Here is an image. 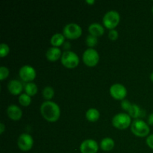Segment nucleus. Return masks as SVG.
I'll list each match as a JSON object with an SVG mask.
<instances>
[{
	"mask_svg": "<svg viewBox=\"0 0 153 153\" xmlns=\"http://www.w3.org/2000/svg\"><path fill=\"white\" fill-rule=\"evenodd\" d=\"M42 117L49 123H55L61 117V108L57 103L52 101H45L40 108Z\"/></svg>",
	"mask_w": 153,
	"mask_h": 153,
	"instance_id": "f257e3e1",
	"label": "nucleus"
},
{
	"mask_svg": "<svg viewBox=\"0 0 153 153\" xmlns=\"http://www.w3.org/2000/svg\"><path fill=\"white\" fill-rule=\"evenodd\" d=\"M130 127L131 132L139 137H148L150 132V128L148 123L140 119L134 120Z\"/></svg>",
	"mask_w": 153,
	"mask_h": 153,
	"instance_id": "f03ea898",
	"label": "nucleus"
},
{
	"mask_svg": "<svg viewBox=\"0 0 153 153\" xmlns=\"http://www.w3.org/2000/svg\"><path fill=\"white\" fill-rule=\"evenodd\" d=\"M120 22V15L116 10H109L106 12L102 18V24L106 28L113 30L119 25Z\"/></svg>",
	"mask_w": 153,
	"mask_h": 153,
	"instance_id": "7ed1b4c3",
	"label": "nucleus"
},
{
	"mask_svg": "<svg viewBox=\"0 0 153 153\" xmlns=\"http://www.w3.org/2000/svg\"><path fill=\"white\" fill-rule=\"evenodd\" d=\"M131 117L126 113H119L113 117L111 123L114 128L123 130L128 128L131 125Z\"/></svg>",
	"mask_w": 153,
	"mask_h": 153,
	"instance_id": "20e7f679",
	"label": "nucleus"
},
{
	"mask_svg": "<svg viewBox=\"0 0 153 153\" xmlns=\"http://www.w3.org/2000/svg\"><path fill=\"white\" fill-rule=\"evenodd\" d=\"M61 61L62 65L67 69H74L79 64V56L77 54L72 51H65L62 54Z\"/></svg>",
	"mask_w": 153,
	"mask_h": 153,
	"instance_id": "39448f33",
	"label": "nucleus"
},
{
	"mask_svg": "<svg viewBox=\"0 0 153 153\" xmlns=\"http://www.w3.org/2000/svg\"><path fill=\"white\" fill-rule=\"evenodd\" d=\"M63 34L65 38L69 40H76L82 34V28L78 24L72 22L64 26L63 29Z\"/></svg>",
	"mask_w": 153,
	"mask_h": 153,
	"instance_id": "423d86ee",
	"label": "nucleus"
},
{
	"mask_svg": "<svg viewBox=\"0 0 153 153\" xmlns=\"http://www.w3.org/2000/svg\"><path fill=\"white\" fill-rule=\"evenodd\" d=\"M82 61L87 67H94L100 61V55L96 49L88 48L82 55Z\"/></svg>",
	"mask_w": 153,
	"mask_h": 153,
	"instance_id": "0eeeda50",
	"label": "nucleus"
},
{
	"mask_svg": "<svg viewBox=\"0 0 153 153\" xmlns=\"http://www.w3.org/2000/svg\"><path fill=\"white\" fill-rule=\"evenodd\" d=\"M19 76L23 82L29 83V82H32V81L35 79L37 73H36L35 69L31 66L24 65L19 69Z\"/></svg>",
	"mask_w": 153,
	"mask_h": 153,
	"instance_id": "6e6552de",
	"label": "nucleus"
},
{
	"mask_svg": "<svg viewBox=\"0 0 153 153\" xmlns=\"http://www.w3.org/2000/svg\"><path fill=\"white\" fill-rule=\"evenodd\" d=\"M110 94L112 98L116 100H125L127 95V89L123 85L120 83L114 84L111 86Z\"/></svg>",
	"mask_w": 153,
	"mask_h": 153,
	"instance_id": "1a4fd4ad",
	"label": "nucleus"
},
{
	"mask_svg": "<svg viewBox=\"0 0 153 153\" xmlns=\"http://www.w3.org/2000/svg\"><path fill=\"white\" fill-rule=\"evenodd\" d=\"M33 144H34V140L30 134L23 133L18 137L17 146L22 152H28L31 150Z\"/></svg>",
	"mask_w": 153,
	"mask_h": 153,
	"instance_id": "9d476101",
	"label": "nucleus"
},
{
	"mask_svg": "<svg viewBox=\"0 0 153 153\" xmlns=\"http://www.w3.org/2000/svg\"><path fill=\"white\" fill-rule=\"evenodd\" d=\"M98 150V143L93 139L85 140L80 145L81 153H97Z\"/></svg>",
	"mask_w": 153,
	"mask_h": 153,
	"instance_id": "9b49d317",
	"label": "nucleus"
},
{
	"mask_svg": "<svg viewBox=\"0 0 153 153\" xmlns=\"http://www.w3.org/2000/svg\"><path fill=\"white\" fill-rule=\"evenodd\" d=\"M7 115L11 120L18 121L22 118V111L19 107H18L16 105H10L7 107Z\"/></svg>",
	"mask_w": 153,
	"mask_h": 153,
	"instance_id": "f8f14e48",
	"label": "nucleus"
},
{
	"mask_svg": "<svg viewBox=\"0 0 153 153\" xmlns=\"http://www.w3.org/2000/svg\"><path fill=\"white\" fill-rule=\"evenodd\" d=\"M7 88L10 94L13 96H17L22 94L21 93L23 90V85H22V82H20L19 81L13 79L8 82Z\"/></svg>",
	"mask_w": 153,
	"mask_h": 153,
	"instance_id": "ddd939ff",
	"label": "nucleus"
},
{
	"mask_svg": "<svg viewBox=\"0 0 153 153\" xmlns=\"http://www.w3.org/2000/svg\"><path fill=\"white\" fill-rule=\"evenodd\" d=\"M62 52L60 48L58 47H52L49 48L46 52V59L51 62H55L58 61L62 56Z\"/></svg>",
	"mask_w": 153,
	"mask_h": 153,
	"instance_id": "4468645a",
	"label": "nucleus"
},
{
	"mask_svg": "<svg viewBox=\"0 0 153 153\" xmlns=\"http://www.w3.org/2000/svg\"><path fill=\"white\" fill-rule=\"evenodd\" d=\"M88 32L91 35H93L98 38V37H102L104 34L105 29L101 24L98 23V22H94V23L91 24L88 27Z\"/></svg>",
	"mask_w": 153,
	"mask_h": 153,
	"instance_id": "2eb2a0df",
	"label": "nucleus"
},
{
	"mask_svg": "<svg viewBox=\"0 0 153 153\" xmlns=\"http://www.w3.org/2000/svg\"><path fill=\"white\" fill-rule=\"evenodd\" d=\"M115 146V142L111 137H104L100 142V146L102 150L105 152H109L114 149Z\"/></svg>",
	"mask_w": 153,
	"mask_h": 153,
	"instance_id": "dca6fc26",
	"label": "nucleus"
},
{
	"mask_svg": "<svg viewBox=\"0 0 153 153\" xmlns=\"http://www.w3.org/2000/svg\"><path fill=\"white\" fill-rule=\"evenodd\" d=\"M128 114L131 118H134V119L136 120L144 116L145 112L143 110H141V108L137 105L132 104L129 111H128Z\"/></svg>",
	"mask_w": 153,
	"mask_h": 153,
	"instance_id": "f3484780",
	"label": "nucleus"
},
{
	"mask_svg": "<svg viewBox=\"0 0 153 153\" xmlns=\"http://www.w3.org/2000/svg\"><path fill=\"white\" fill-rule=\"evenodd\" d=\"M65 43V37L63 34L56 33L53 34L50 39V43L53 47H58Z\"/></svg>",
	"mask_w": 153,
	"mask_h": 153,
	"instance_id": "a211bd4d",
	"label": "nucleus"
},
{
	"mask_svg": "<svg viewBox=\"0 0 153 153\" xmlns=\"http://www.w3.org/2000/svg\"><path fill=\"white\" fill-rule=\"evenodd\" d=\"M85 117H86V119L89 122L94 123L99 120L100 117V113L97 108H91L88 109L87 111L86 114H85Z\"/></svg>",
	"mask_w": 153,
	"mask_h": 153,
	"instance_id": "6ab92c4d",
	"label": "nucleus"
},
{
	"mask_svg": "<svg viewBox=\"0 0 153 153\" xmlns=\"http://www.w3.org/2000/svg\"><path fill=\"white\" fill-rule=\"evenodd\" d=\"M24 90H25V94H28L31 97L35 96L38 91L37 85L34 82H29V83L25 84V85L24 86Z\"/></svg>",
	"mask_w": 153,
	"mask_h": 153,
	"instance_id": "aec40b11",
	"label": "nucleus"
},
{
	"mask_svg": "<svg viewBox=\"0 0 153 153\" xmlns=\"http://www.w3.org/2000/svg\"><path fill=\"white\" fill-rule=\"evenodd\" d=\"M18 101H19V103L22 106L28 107L31 103V97L25 93V94H22L19 96Z\"/></svg>",
	"mask_w": 153,
	"mask_h": 153,
	"instance_id": "412c9836",
	"label": "nucleus"
},
{
	"mask_svg": "<svg viewBox=\"0 0 153 153\" xmlns=\"http://www.w3.org/2000/svg\"><path fill=\"white\" fill-rule=\"evenodd\" d=\"M55 96V91L52 87L47 86L43 88V97L46 101H51Z\"/></svg>",
	"mask_w": 153,
	"mask_h": 153,
	"instance_id": "4be33fe9",
	"label": "nucleus"
},
{
	"mask_svg": "<svg viewBox=\"0 0 153 153\" xmlns=\"http://www.w3.org/2000/svg\"><path fill=\"white\" fill-rule=\"evenodd\" d=\"M97 43H98V38H97V37H94V36L93 35H91V34L87 36L86 44L88 47L94 49V47L97 46Z\"/></svg>",
	"mask_w": 153,
	"mask_h": 153,
	"instance_id": "5701e85b",
	"label": "nucleus"
},
{
	"mask_svg": "<svg viewBox=\"0 0 153 153\" xmlns=\"http://www.w3.org/2000/svg\"><path fill=\"white\" fill-rule=\"evenodd\" d=\"M10 52V48H9L8 45L6 43H1L0 45V57L1 58H4L7 56Z\"/></svg>",
	"mask_w": 153,
	"mask_h": 153,
	"instance_id": "b1692460",
	"label": "nucleus"
},
{
	"mask_svg": "<svg viewBox=\"0 0 153 153\" xmlns=\"http://www.w3.org/2000/svg\"><path fill=\"white\" fill-rule=\"evenodd\" d=\"M9 76V70L6 67L1 66L0 67V80L2 81L5 80Z\"/></svg>",
	"mask_w": 153,
	"mask_h": 153,
	"instance_id": "393cba45",
	"label": "nucleus"
},
{
	"mask_svg": "<svg viewBox=\"0 0 153 153\" xmlns=\"http://www.w3.org/2000/svg\"><path fill=\"white\" fill-rule=\"evenodd\" d=\"M119 37V33L117 30L113 29V30H110L108 32V38L110 39L112 41H115L117 40Z\"/></svg>",
	"mask_w": 153,
	"mask_h": 153,
	"instance_id": "a878e982",
	"label": "nucleus"
},
{
	"mask_svg": "<svg viewBox=\"0 0 153 153\" xmlns=\"http://www.w3.org/2000/svg\"><path fill=\"white\" fill-rule=\"evenodd\" d=\"M131 105L132 104H131V103L128 100H126V99L125 100H122V102H121V107H122L123 110L126 111H127V112L129 111Z\"/></svg>",
	"mask_w": 153,
	"mask_h": 153,
	"instance_id": "bb28decb",
	"label": "nucleus"
},
{
	"mask_svg": "<svg viewBox=\"0 0 153 153\" xmlns=\"http://www.w3.org/2000/svg\"><path fill=\"white\" fill-rule=\"evenodd\" d=\"M146 143L150 149H153V134H150V135H149L146 137Z\"/></svg>",
	"mask_w": 153,
	"mask_h": 153,
	"instance_id": "cd10ccee",
	"label": "nucleus"
},
{
	"mask_svg": "<svg viewBox=\"0 0 153 153\" xmlns=\"http://www.w3.org/2000/svg\"><path fill=\"white\" fill-rule=\"evenodd\" d=\"M148 125L153 126V113L150 114L148 117Z\"/></svg>",
	"mask_w": 153,
	"mask_h": 153,
	"instance_id": "c85d7f7f",
	"label": "nucleus"
},
{
	"mask_svg": "<svg viewBox=\"0 0 153 153\" xmlns=\"http://www.w3.org/2000/svg\"><path fill=\"white\" fill-rule=\"evenodd\" d=\"M4 129H5V126L3 123H0V134H2L4 133Z\"/></svg>",
	"mask_w": 153,
	"mask_h": 153,
	"instance_id": "c756f323",
	"label": "nucleus"
},
{
	"mask_svg": "<svg viewBox=\"0 0 153 153\" xmlns=\"http://www.w3.org/2000/svg\"><path fill=\"white\" fill-rule=\"evenodd\" d=\"M86 2L91 5V4H94V3H95V1H94V0H92V1H88V0H87Z\"/></svg>",
	"mask_w": 153,
	"mask_h": 153,
	"instance_id": "7c9ffc66",
	"label": "nucleus"
},
{
	"mask_svg": "<svg viewBox=\"0 0 153 153\" xmlns=\"http://www.w3.org/2000/svg\"><path fill=\"white\" fill-rule=\"evenodd\" d=\"M150 79H151V81L153 82V72L151 73V75H150Z\"/></svg>",
	"mask_w": 153,
	"mask_h": 153,
	"instance_id": "2f4dec72",
	"label": "nucleus"
},
{
	"mask_svg": "<svg viewBox=\"0 0 153 153\" xmlns=\"http://www.w3.org/2000/svg\"><path fill=\"white\" fill-rule=\"evenodd\" d=\"M152 13H153V6H152Z\"/></svg>",
	"mask_w": 153,
	"mask_h": 153,
	"instance_id": "473e14b6",
	"label": "nucleus"
}]
</instances>
